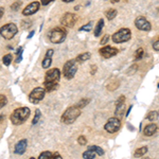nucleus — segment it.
I'll return each instance as SVG.
<instances>
[{
  "mask_svg": "<svg viewBox=\"0 0 159 159\" xmlns=\"http://www.w3.org/2000/svg\"><path fill=\"white\" fill-rule=\"evenodd\" d=\"M88 150L93 151V152L96 153L97 155H99V156H103L104 155V150L102 148H100L99 145H90V147H88Z\"/></svg>",
  "mask_w": 159,
  "mask_h": 159,
  "instance_id": "obj_21",
  "label": "nucleus"
},
{
  "mask_svg": "<svg viewBox=\"0 0 159 159\" xmlns=\"http://www.w3.org/2000/svg\"><path fill=\"white\" fill-rule=\"evenodd\" d=\"M17 32L18 29L15 24H7L0 28V35L6 39H11L17 34Z\"/></svg>",
  "mask_w": 159,
  "mask_h": 159,
  "instance_id": "obj_6",
  "label": "nucleus"
},
{
  "mask_svg": "<svg viewBox=\"0 0 159 159\" xmlns=\"http://www.w3.org/2000/svg\"><path fill=\"white\" fill-rule=\"evenodd\" d=\"M12 60H13L12 54H7V55H4V56H3V58H2V61H3V64H4L6 66H9L10 64H11Z\"/></svg>",
  "mask_w": 159,
  "mask_h": 159,
  "instance_id": "obj_29",
  "label": "nucleus"
},
{
  "mask_svg": "<svg viewBox=\"0 0 159 159\" xmlns=\"http://www.w3.org/2000/svg\"><path fill=\"white\" fill-rule=\"evenodd\" d=\"M99 52L104 58H110L114 57L115 55H117L119 53V49H117L115 47H110V46H105V47L101 48L99 50Z\"/></svg>",
  "mask_w": 159,
  "mask_h": 159,
  "instance_id": "obj_12",
  "label": "nucleus"
},
{
  "mask_svg": "<svg viewBox=\"0 0 159 159\" xmlns=\"http://www.w3.org/2000/svg\"><path fill=\"white\" fill-rule=\"evenodd\" d=\"M148 147H142V148H137V150L135 151L134 153V156L136 158H139V157H142V156H144L145 154L148 153Z\"/></svg>",
  "mask_w": 159,
  "mask_h": 159,
  "instance_id": "obj_19",
  "label": "nucleus"
},
{
  "mask_svg": "<svg viewBox=\"0 0 159 159\" xmlns=\"http://www.w3.org/2000/svg\"><path fill=\"white\" fill-rule=\"evenodd\" d=\"M121 103H125V97L124 96H120L119 97V99H118L117 102H116V105L117 104H121Z\"/></svg>",
  "mask_w": 159,
  "mask_h": 159,
  "instance_id": "obj_39",
  "label": "nucleus"
},
{
  "mask_svg": "<svg viewBox=\"0 0 159 159\" xmlns=\"http://www.w3.org/2000/svg\"><path fill=\"white\" fill-rule=\"evenodd\" d=\"M90 57H91V55L89 52L81 53V54L75 58V61H78V63H83V61H88Z\"/></svg>",
  "mask_w": 159,
  "mask_h": 159,
  "instance_id": "obj_20",
  "label": "nucleus"
},
{
  "mask_svg": "<svg viewBox=\"0 0 159 159\" xmlns=\"http://www.w3.org/2000/svg\"><path fill=\"white\" fill-rule=\"evenodd\" d=\"M116 115L117 116H121L122 115V112H123V110H124V108H125V104L124 103H121V104H117L116 105Z\"/></svg>",
  "mask_w": 159,
  "mask_h": 159,
  "instance_id": "obj_25",
  "label": "nucleus"
},
{
  "mask_svg": "<svg viewBox=\"0 0 159 159\" xmlns=\"http://www.w3.org/2000/svg\"><path fill=\"white\" fill-rule=\"evenodd\" d=\"M78 142H79L80 145H85L87 143V140L84 136H80V137L78 138Z\"/></svg>",
  "mask_w": 159,
  "mask_h": 159,
  "instance_id": "obj_34",
  "label": "nucleus"
},
{
  "mask_svg": "<svg viewBox=\"0 0 159 159\" xmlns=\"http://www.w3.org/2000/svg\"><path fill=\"white\" fill-rule=\"evenodd\" d=\"M76 71H78V67H76V61L75 60H70L64 65L63 72L64 75L67 80H71L74 78Z\"/></svg>",
  "mask_w": 159,
  "mask_h": 159,
  "instance_id": "obj_7",
  "label": "nucleus"
},
{
  "mask_svg": "<svg viewBox=\"0 0 159 159\" xmlns=\"http://www.w3.org/2000/svg\"><path fill=\"white\" fill-rule=\"evenodd\" d=\"M3 120H4V116H3V115H2V116L0 117V123H1L2 121H3Z\"/></svg>",
  "mask_w": 159,
  "mask_h": 159,
  "instance_id": "obj_46",
  "label": "nucleus"
},
{
  "mask_svg": "<svg viewBox=\"0 0 159 159\" xmlns=\"http://www.w3.org/2000/svg\"><path fill=\"white\" fill-rule=\"evenodd\" d=\"M158 117H159L158 111H155V110H153V111H150V112L148 114L147 119H148V120H150L151 122H154V121H156V120L158 119Z\"/></svg>",
  "mask_w": 159,
  "mask_h": 159,
  "instance_id": "obj_23",
  "label": "nucleus"
},
{
  "mask_svg": "<svg viewBox=\"0 0 159 159\" xmlns=\"http://www.w3.org/2000/svg\"><path fill=\"white\" fill-rule=\"evenodd\" d=\"M117 10H115V9H110L108 10V11H106L105 12V15H106V18L108 19V20H112L115 18V17L117 16Z\"/></svg>",
  "mask_w": 159,
  "mask_h": 159,
  "instance_id": "obj_22",
  "label": "nucleus"
},
{
  "mask_svg": "<svg viewBox=\"0 0 159 159\" xmlns=\"http://www.w3.org/2000/svg\"><path fill=\"white\" fill-rule=\"evenodd\" d=\"M3 13H4V9L3 7H0V18L3 16Z\"/></svg>",
  "mask_w": 159,
  "mask_h": 159,
  "instance_id": "obj_42",
  "label": "nucleus"
},
{
  "mask_svg": "<svg viewBox=\"0 0 159 159\" xmlns=\"http://www.w3.org/2000/svg\"><path fill=\"white\" fill-rule=\"evenodd\" d=\"M157 129H158L157 125H156L155 123H151V124H148L147 126L144 127L143 134H144V136H147V137H151V136H153L157 132Z\"/></svg>",
  "mask_w": 159,
  "mask_h": 159,
  "instance_id": "obj_16",
  "label": "nucleus"
},
{
  "mask_svg": "<svg viewBox=\"0 0 159 159\" xmlns=\"http://www.w3.org/2000/svg\"><path fill=\"white\" fill-rule=\"evenodd\" d=\"M51 155H52L51 152H49V151H46V152H43L42 154H40L38 159H50Z\"/></svg>",
  "mask_w": 159,
  "mask_h": 159,
  "instance_id": "obj_32",
  "label": "nucleus"
},
{
  "mask_svg": "<svg viewBox=\"0 0 159 159\" xmlns=\"http://www.w3.org/2000/svg\"><path fill=\"white\" fill-rule=\"evenodd\" d=\"M143 159H150V158H148V157H145V158H143Z\"/></svg>",
  "mask_w": 159,
  "mask_h": 159,
  "instance_id": "obj_49",
  "label": "nucleus"
},
{
  "mask_svg": "<svg viewBox=\"0 0 159 159\" xmlns=\"http://www.w3.org/2000/svg\"><path fill=\"white\" fill-rule=\"evenodd\" d=\"M34 31H31V32L29 33V35H28V38H31V37H32L33 36V35H34Z\"/></svg>",
  "mask_w": 159,
  "mask_h": 159,
  "instance_id": "obj_43",
  "label": "nucleus"
},
{
  "mask_svg": "<svg viewBox=\"0 0 159 159\" xmlns=\"http://www.w3.org/2000/svg\"><path fill=\"white\" fill-rule=\"evenodd\" d=\"M132 108H133V106H129V110H127V111H126V116H129V112H130V110H132Z\"/></svg>",
  "mask_w": 159,
  "mask_h": 159,
  "instance_id": "obj_44",
  "label": "nucleus"
},
{
  "mask_svg": "<svg viewBox=\"0 0 159 159\" xmlns=\"http://www.w3.org/2000/svg\"><path fill=\"white\" fill-rule=\"evenodd\" d=\"M135 25L138 30L145 31V32H148V31H151V29H152V25H151L150 21L143 16H139L136 18Z\"/></svg>",
  "mask_w": 159,
  "mask_h": 159,
  "instance_id": "obj_10",
  "label": "nucleus"
},
{
  "mask_svg": "<svg viewBox=\"0 0 159 159\" xmlns=\"http://www.w3.org/2000/svg\"><path fill=\"white\" fill-rule=\"evenodd\" d=\"M96 69H97V67L94 66V67H92V71H91V74H94L96 73Z\"/></svg>",
  "mask_w": 159,
  "mask_h": 159,
  "instance_id": "obj_45",
  "label": "nucleus"
},
{
  "mask_svg": "<svg viewBox=\"0 0 159 159\" xmlns=\"http://www.w3.org/2000/svg\"><path fill=\"white\" fill-rule=\"evenodd\" d=\"M64 2H72L73 0H63Z\"/></svg>",
  "mask_w": 159,
  "mask_h": 159,
  "instance_id": "obj_47",
  "label": "nucleus"
},
{
  "mask_svg": "<svg viewBox=\"0 0 159 159\" xmlns=\"http://www.w3.org/2000/svg\"><path fill=\"white\" fill-rule=\"evenodd\" d=\"M40 116H42V114H40V110L39 109L35 110V115H34V118H33V121H32L33 125L37 124L38 121H39V119H40Z\"/></svg>",
  "mask_w": 159,
  "mask_h": 159,
  "instance_id": "obj_26",
  "label": "nucleus"
},
{
  "mask_svg": "<svg viewBox=\"0 0 159 159\" xmlns=\"http://www.w3.org/2000/svg\"><path fill=\"white\" fill-rule=\"evenodd\" d=\"M158 13H159V7H158Z\"/></svg>",
  "mask_w": 159,
  "mask_h": 159,
  "instance_id": "obj_51",
  "label": "nucleus"
},
{
  "mask_svg": "<svg viewBox=\"0 0 159 159\" xmlns=\"http://www.w3.org/2000/svg\"><path fill=\"white\" fill-rule=\"evenodd\" d=\"M108 39H109V35H107V34L104 35L103 38L101 39V42H100V43H101V45H105V43L108 42Z\"/></svg>",
  "mask_w": 159,
  "mask_h": 159,
  "instance_id": "obj_37",
  "label": "nucleus"
},
{
  "mask_svg": "<svg viewBox=\"0 0 159 159\" xmlns=\"http://www.w3.org/2000/svg\"><path fill=\"white\" fill-rule=\"evenodd\" d=\"M7 103V97L4 96V94H0V109L2 108V107H4Z\"/></svg>",
  "mask_w": 159,
  "mask_h": 159,
  "instance_id": "obj_31",
  "label": "nucleus"
},
{
  "mask_svg": "<svg viewBox=\"0 0 159 159\" xmlns=\"http://www.w3.org/2000/svg\"><path fill=\"white\" fill-rule=\"evenodd\" d=\"M153 49L155 51H159V38L156 42L153 43Z\"/></svg>",
  "mask_w": 159,
  "mask_h": 159,
  "instance_id": "obj_38",
  "label": "nucleus"
},
{
  "mask_svg": "<svg viewBox=\"0 0 159 159\" xmlns=\"http://www.w3.org/2000/svg\"><path fill=\"white\" fill-rule=\"evenodd\" d=\"M39 2L37 1H34V2H31L29 6H27L24 9V11H22V14L25 15V16H31V15L35 14L38 10H39Z\"/></svg>",
  "mask_w": 159,
  "mask_h": 159,
  "instance_id": "obj_13",
  "label": "nucleus"
},
{
  "mask_svg": "<svg viewBox=\"0 0 159 159\" xmlns=\"http://www.w3.org/2000/svg\"><path fill=\"white\" fill-rule=\"evenodd\" d=\"M22 51H24V48L19 47L16 51V63H20L22 60Z\"/></svg>",
  "mask_w": 159,
  "mask_h": 159,
  "instance_id": "obj_28",
  "label": "nucleus"
},
{
  "mask_svg": "<svg viewBox=\"0 0 159 159\" xmlns=\"http://www.w3.org/2000/svg\"><path fill=\"white\" fill-rule=\"evenodd\" d=\"M45 93H46L45 88H43V87H36V88H34L31 91L29 96V101L31 103L37 104L38 102H40L45 98Z\"/></svg>",
  "mask_w": 159,
  "mask_h": 159,
  "instance_id": "obj_9",
  "label": "nucleus"
},
{
  "mask_svg": "<svg viewBox=\"0 0 159 159\" xmlns=\"http://www.w3.org/2000/svg\"><path fill=\"white\" fill-rule=\"evenodd\" d=\"M27 145H28L27 139H21L20 141H18L17 144L15 145V153L17 155H22L25 152V150H27Z\"/></svg>",
  "mask_w": 159,
  "mask_h": 159,
  "instance_id": "obj_14",
  "label": "nucleus"
},
{
  "mask_svg": "<svg viewBox=\"0 0 159 159\" xmlns=\"http://www.w3.org/2000/svg\"><path fill=\"white\" fill-rule=\"evenodd\" d=\"M53 52H54V51H53V49H49V50L47 51L45 58L43 60V63H42L43 68L48 69L51 66V64H52V55H53Z\"/></svg>",
  "mask_w": 159,
  "mask_h": 159,
  "instance_id": "obj_15",
  "label": "nucleus"
},
{
  "mask_svg": "<svg viewBox=\"0 0 159 159\" xmlns=\"http://www.w3.org/2000/svg\"><path fill=\"white\" fill-rule=\"evenodd\" d=\"M76 21H78V17H76L75 14H72V13H66L61 19V25L66 28H72Z\"/></svg>",
  "mask_w": 159,
  "mask_h": 159,
  "instance_id": "obj_11",
  "label": "nucleus"
},
{
  "mask_svg": "<svg viewBox=\"0 0 159 159\" xmlns=\"http://www.w3.org/2000/svg\"><path fill=\"white\" fill-rule=\"evenodd\" d=\"M158 88H159V83H158Z\"/></svg>",
  "mask_w": 159,
  "mask_h": 159,
  "instance_id": "obj_52",
  "label": "nucleus"
},
{
  "mask_svg": "<svg viewBox=\"0 0 159 159\" xmlns=\"http://www.w3.org/2000/svg\"><path fill=\"white\" fill-rule=\"evenodd\" d=\"M20 6H21V1H17V2H15V3H13L12 4V7H11V9L13 10V11H16V10H18Z\"/></svg>",
  "mask_w": 159,
  "mask_h": 159,
  "instance_id": "obj_35",
  "label": "nucleus"
},
{
  "mask_svg": "<svg viewBox=\"0 0 159 159\" xmlns=\"http://www.w3.org/2000/svg\"><path fill=\"white\" fill-rule=\"evenodd\" d=\"M31 110L29 107H20V108L15 109L11 115V122L15 125H20L28 120L30 117Z\"/></svg>",
  "mask_w": 159,
  "mask_h": 159,
  "instance_id": "obj_2",
  "label": "nucleus"
},
{
  "mask_svg": "<svg viewBox=\"0 0 159 159\" xmlns=\"http://www.w3.org/2000/svg\"><path fill=\"white\" fill-rule=\"evenodd\" d=\"M30 159H35V158H34V157H32V158H30Z\"/></svg>",
  "mask_w": 159,
  "mask_h": 159,
  "instance_id": "obj_50",
  "label": "nucleus"
},
{
  "mask_svg": "<svg viewBox=\"0 0 159 159\" xmlns=\"http://www.w3.org/2000/svg\"><path fill=\"white\" fill-rule=\"evenodd\" d=\"M91 30V22H89V24H87L86 25H83V27L80 29V31H90Z\"/></svg>",
  "mask_w": 159,
  "mask_h": 159,
  "instance_id": "obj_36",
  "label": "nucleus"
},
{
  "mask_svg": "<svg viewBox=\"0 0 159 159\" xmlns=\"http://www.w3.org/2000/svg\"><path fill=\"white\" fill-rule=\"evenodd\" d=\"M80 116H81V109L74 105V106L69 107L68 109L65 110L61 120L65 124H72Z\"/></svg>",
  "mask_w": 159,
  "mask_h": 159,
  "instance_id": "obj_3",
  "label": "nucleus"
},
{
  "mask_svg": "<svg viewBox=\"0 0 159 159\" xmlns=\"http://www.w3.org/2000/svg\"><path fill=\"white\" fill-rule=\"evenodd\" d=\"M118 1H119V0H111V2H114V3L115 2H118Z\"/></svg>",
  "mask_w": 159,
  "mask_h": 159,
  "instance_id": "obj_48",
  "label": "nucleus"
},
{
  "mask_svg": "<svg viewBox=\"0 0 159 159\" xmlns=\"http://www.w3.org/2000/svg\"><path fill=\"white\" fill-rule=\"evenodd\" d=\"M52 1H54V0H40L43 6H47V4H49L50 2H52Z\"/></svg>",
  "mask_w": 159,
  "mask_h": 159,
  "instance_id": "obj_41",
  "label": "nucleus"
},
{
  "mask_svg": "<svg viewBox=\"0 0 159 159\" xmlns=\"http://www.w3.org/2000/svg\"><path fill=\"white\" fill-rule=\"evenodd\" d=\"M50 159H63V158H61L60 153H54V154H52V155H51Z\"/></svg>",
  "mask_w": 159,
  "mask_h": 159,
  "instance_id": "obj_40",
  "label": "nucleus"
},
{
  "mask_svg": "<svg viewBox=\"0 0 159 159\" xmlns=\"http://www.w3.org/2000/svg\"><path fill=\"white\" fill-rule=\"evenodd\" d=\"M61 79V71L57 68H53L51 70L47 71L45 75V83H43V88L46 91L51 92L55 90L58 87Z\"/></svg>",
  "mask_w": 159,
  "mask_h": 159,
  "instance_id": "obj_1",
  "label": "nucleus"
},
{
  "mask_svg": "<svg viewBox=\"0 0 159 159\" xmlns=\"http://www.w3.org/2000/svg\"><path fill=\"white\" fill-rule=\"evenodd\" d=\"M119 85H120V82L118 81L117 79H111V80H109V81H108L106 87H107V89H108V90L114 91V90H116L118 87H119Z\"/></svg>",
  "mask_w": 159,
  "mask_h": 159,
  "instance_id": "obj_17",
  "label": "nucleus"
},
{
  "mask_svg": "<svg viewBox=\"0 0 159 159\" xmlns=\"http://www.w3.org/2000/svg\"><path fill=\"white\" fill-rule=\"evenodd\" d=\"M121 127V121L120 119H118L117 117H112L108 119V121L106 122V124L104 125V129L107 133L109 134H115L117 133L119 129Z\"/></svg>",
  "mask_w": 159,
  "mask_h": 159,
  "instance_id": "obj_8",
  "label": "nucleus"
},
{
  "mask_svg": "<svg viewBox=\"0 0 159 159\" xmlns=\"http://www.w3.org/2000/svg\"><path fill=\"white\" fill-rule=\"evenodd\" d=\"M132 37V32L129 29L127 28H122L119 31H117L116 33H114L111 36V39L114 43H126L129 42Z\"/></svg>",
  "mask_w": 159,
  "mask_h": 159,
  "instance_id": "obj_5",
  "label": "nucleus"
},
{
  "mask_svg": "<svg viewBox=\"0 0 159 159\" xmlns=\"http://www.w3.org/2000/svg\"><path fill=\"white\" fill-rule=\"evenodd\" d=\"M89 102H90V99H82L79 103H76L75 106L79 107V108H83V107H85Z\"/></svg>",
  "mask_w": 159,
  "mask_h": 159,
  "instance_id": "obj_27",
  "label": "nucleus"
},
{
  "mask_svg": "<svg viewBox=\"0 0 159 159\" xmlns=\"http://www.w3.org/2000/svg\"><path fill=\"white\" fill-rule=\"evenodd\" d=\"M143 54H144V51H143L142 48H139V49L135 52V60H140V58H142Z\"/></svg>",
  "mask_w": 159,
  "mask_h": 159,
  "instance_id": "obj_30",
  "label": "nucleus"
},
{
  "mask_svg": "<svg viewBox=\"0 0 159 159\" xmlns=\"http://www.w3.org/2000/svg\"><path fill=\"white\" fill-rule=\"evenodd\" d=\"M103 27H104V20H103V19H100L99 21H98V24H97V25H96V28H94V30H93L94 36H96V37H99L100 35H101L102 29H103Z\"/></svg>",
  "mask_w": 159,
  "mask_h": 159,
  "instance_id": "obj_18",
  "label": "nucleus"
},
{
  "mask_svg": "<svg viewBox=\"0 0 159 159\" xmlns=\"http://www.w3.org/2000/svg\"><path fill=\"white\" fill-rule=\"evenodd\" d=\"M97 157V154L91 150H87L86 152L83 153V158L84 159H94Z\"/></svg>",
  "mask_w": 159,
  "mask_h": 159,
  "instance_id": "obj_24",
  "label": "nucleus"
},
{
  "mask_svg": "<svg viewBox=\"0 0 159 159\" xmlns=\"http://www.w3.org/2000/svg\"><path fill=\"white\" fill-rule=\"evenodd\" d=\"M31 25H32V22H31L30 20H22V21H21L22 29H28V28L31 27Z\"/></svg>",
  "mask_w": 159,
  "mask_h": 159,
  "instance_id": "obj_33",
  "label": "nucleus"
},
{
  "mask_svg": "<svg viewBox=\"0 0 159 159\" xmlns=\"http://www.w3.org/2000/svg\"><path fill=\"white\" fill-rule=\"evenodd\" d=\"M67 36V30L64 28L56 27L53 28L49 32V39L53 43H61L66 39Z\"/></svg>",
  "mask_w": 159,
  "mask_h": 159,
  "instance_id": "obj_4",
  "label": "nucleus"
}]
</instances>
